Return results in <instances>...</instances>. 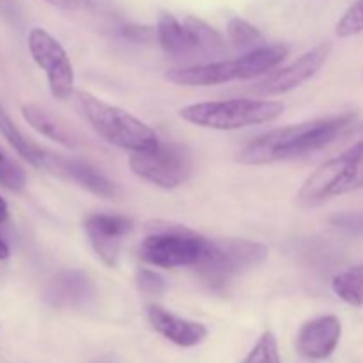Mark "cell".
<instances>
[{
  "mask_svg": "<svg viewBox=\"0 0 363 363\" xmlns=\"http://www.w3.org/2000/svg\"><path fill=\"white\" fill-rule=\"evenodd\" d=\"M156 38L170 57H191L195 53H222L223 39L199 18L188 16L181 23L174 14L160 13Z\"/></svg>",
  "mask_w": 363,
  "mask_h": 363,
  "instance_id": "9",
  "label": "cell"
},
{
  "mask_svg": "<svg viewBox=\"0 0 363 363\" xmlns=\"http://www.w3.org/2000/svg\"><path fill=\"white\" fill-rule=\"evenodd\" d=\"M354 119L357 112H342L307 123L277 128L248 142L238 152V162L243 165H269L318 151L335 140L354 123Z\"/></svg>",
  "mask_w": 363,
  "mask_h": 363,
  "instance_id": "1",
  "label": "cell"
},
{
  "mask_svg": "<svg viewBox=\"0 0 363 363\" xmlns=\"http://www.w3.org/2000/svg\"><path fill=\"white\" fill-rule=\"evenodd\" d=\"M227 35L236 48L247 50V52L264 46V38H262L261 30L243 18H233L227 23Z\"/></svg>",
  "mask_w": 363,
  "mask_h": 363,
  "instance_id": "20",
  "label": "cell"
},
{
  "mask_svg": "<svg viewBox=\"0 0 363 363\" xmlns=\"http://www.w3.org/2000/svg\"><path fill=\"white\" fill-rule=\"evenodd\" d=\"M138 287L144 291L145 294H152V296H160L165 293L167 280L163 279L160 273L152 272V269H140L138 272Z\"/></svg>",
  "mask_w": 363,
  "mask_h": 363,
  "instance_id": "24",
  "label": "cell"
},
{
  "mask_svg": "<svg viewBox=\"0 0 363 363\" xmlns=\"http://www.w3.org/2000/svg\"><path fill=\"white\" fill-rule=\"evenodd\" d=\"M21 116L43 137L50 138V140L57 142L60 145H66V147H77V135L59 117L50 113L43 106L34 105V103L23 105L21 106Z\"/></svg>",
  "mask_w": 363,
  "mask_h": 363,
  "instance_id": "17",
  "label": "cell"
},
{
  "mask_svg": "<svg viewBox=\"0 0 363 363\" xmlns=\"http://www.w3.org/2000/svg\"><path fill=\"white\" fill-rule=\"evenodd\" d=\"M77 106L92 130L124 151L147 152L158 147L160 138L156 131L144 121L137 119L126 110L101 101L89 92H74Z\"/></svg>",
  "mask_w": 363,
  "mask_h": 363,
  "instance_id": "3",
  "label": "cell"
},
{
  "mask_svg": "<svg viewBox=\"0 0 363 363\" xmlns=\"http://www.w3.org/2000/svg\"><path fill=\"white\" fill-rule=\"evenodd\" d=\"M45 300L55 308L82 311L96 300V287L91 277L82 269H64L48 282Z\"/></svg>",
  "mask_w": 363,
  "mask_h": 363,
  "instance_id": "14",
  "label": "cell"
},
{
  "mask_svg": "<svg viewBox=\"0 0 363 363\" xmlns=\"http://www.w3.org/2000/svg\"><path fill=\"white\" fill-rule=\"evenodd\" d=\"M145 315L156 333L179 347H194L208 337V328L202 323L179 318L160 305H149Z\"/></svg>",
  "mask_w": 363,
  "mask_h": 363,
  "instance_id": "16",
  "label": "cell"
},
{
  "mask_svg": "<svg viewBox=\"0 0 363 363\" xmlns=\"http://www.w3.org/2000/svg\"><path fill=\"white\" fill-rule=\"evenodd\" d=\"M0 133L6 137V140L13 145L14 151L21 156L23 160H27L30 165L43 169V163H45V155L46 152L43 149H39L38 145L32 144L28 138H25V135L21 133L16 128V124L13 123L9 116H7L6 110L0 105Z\"/></svg>",
  "mask_w": 363,
  "mask_h": 363,
  "instance_id": "18",
  "label": "cell"
},
{
  "mask_svg": "<svg viewBox=\"0 0 363 363\" xmlns=\"http://www.w3.org/2000/svg\"><path fill=\"white\" fill-rule=\"evenodd\" d=\"M335 32L339 38H351L363 32V0H357L337 23Z\"/></svg>",
  "mask_w": 363,
  "mask_h": 363,
  "instance_id": "22",
  "label": "cell"
},
{
  "mask_svg": "<svg viewBox=\"0 0 363 363\" xmlns=\"http://www.w3.org/2000/svg\"><path fill=\"white\" fill-rule=\"evenodd\" d=\"M284 103L275 99H222L186 105L179 110L181 119L208 130H241L268 124L284 113Z\"/></svg>",
  "mask_w": 363,
  "mask_h": 363,
  "instance_id": "4",
  "label": "cell"
},
{
  "mask_svg": "<svg viewBox=\"0 0 363 363\" xmlns=\"http://www.w3.org/2000/svg\"><path fill=\"white\" fill-rule=\"evenodd\" d=\"M268 255V247L257 241L218 238L209 240L208 254L194 268L209 289L222 293L236 277L261 266Z\"/></svg>",
  "mask_w": 363,
  "mask_h": 363,
  "instance_id": "6",
  "label": "cell"
},
{
  "mask_svg": "<svg viewBox=\"0 0 363 363\" xmlns=\"http://www.w3.org/2000/svg\"><path fill=\"white\" fill-rule=\"evenodd\" d=\"M84 225L96 255L106 266L113 268L119 261L123 238L133 229V222L126 216L98 213L87 216Z\"/></svg>",
  "mask_w": 363,
  "mask_h": 363,
  "instance_id": "12",
  "label": "cell"
},
{
  "mask_svg": "<svg viewBox=\"0 0 363 363\" xmlns=\"http://www.w3.org/2000/svg\"><path fill=\"white\" fill-rule=\"evenodd\" d=\"M241 363H280L279 346L272 332H264Z\"/></svg>",
  "mask_w": 363,
  "mask_h": 363,
  "instance_id": "21",
  "label": "cell"
},
{
  "mask_svg": "<svg viewBox=\"0 0 363 363\" xmlns=\"http://www.w3.org/2000/svg\"><path fill=\"white\" fill-rule=\"evenodd\" d=\"M130 169L135 176L155 186L174 190L194 174V155L184 144L160 142L152 151L131 155Z\"/></svg>",
  "mask_w": 363,
  "mask_h": 363,
  "instance_id": "8",
  "label": "cell"
},
{
  "mask_svg": "<svg viewBox=\"0 0 363 363\" xmlns=\"http://www.w3.org/2000/svg\"><path fill=\"white\" fill-rule=\"evenodd\" d=\"M0 14L11 25H21V11L18 0H0Z\"/></svg>",
  "mask_w": 363,
  "mask_h": 363,
  "instance_id": "25",
  "label": "cell"
},
{
  "mask_svg": "<svg viewBox=\"0 0 363 363\" xmlns=\"http://www.w3.org/2000/svg\"><path fill=\"white\" fill-rule=\"evenodd\" d=\"M209 240L184 227H156L145 236L138 248V255L156 268H183L197 266L208 254Z\"/></svg>",
  "mask_w": 363,
  "mask_h": 363,
  "instance_id": "7",
  "label": "cell"
},
{
  "mask_svg": "<svg viewBox=\"0 0 363 363\" xmlns=\"http://www.w3.org/2000/svg\"><path fill=\"white\" fill-rule=\"evenodd\" d=\"M9 245L6 243V241L2 240V238H0V261H4V259H7L9 257Z\"/></svg>",
  "mask_w": 363,
  "mask_h": 363,
  "instance_id": "29",
  "label": "cell"
},
{
  "mask_svg": "<svg viewBox=\"0 0 363 363\" xmlns=\"http://www.w3.org/2000/svg\"><path fill=\"white\" fill-rule=\"evenodd\" d=\"M330 53H332V43H321V45L314 46L311 52L298 57L289 66L272 71L264 80L255 84L252 91L259 96H277L293 91V89L300 87L301 84L311 80L321 69L323 64L328 60Z\"/></svg>",
  "mask_w": 363,
  "mask_h": 363,
  "instance_id": "11",
  "label": "cell"
},
{
  "mask_svg": "<svg viewBox=\"0 0 363 363\" xmlns=\"http://www.w3.org/2000/svg\"><path fill=\"white\" fill-rule=\"evenodd\" d=\"M342 335V323L337 315H321L301 326L296 337L298 353L308 360L332 357Z\"/></svg>",
  "mask_w": 363,
  "mask_h": 363,
  "instance_id": "15",
  "label": "cell"
},
{
  "mask_svg": "<svg viewBox=\"0 0 363 363\" xmlns=\"http://www.w3.org/2000/svg\"><path fill=\"white\" fill-rule=\"evenodd\" d=\"M27 43L34 62L45 71L53 98L66 101L74 96V69L64 46L45 28H32Z\"/></svg>",
  "mask_w": 363,
  "mask_h": 363,
  "instance_id": "10",
  "label": "cell"
},
{
  "mask_svg": "<svg viewBox=\"0 0 363 363\" xmlns=\"http://www.w3.org/2000/svg\"><path fill=\"white\" fill-rule=\"evenodd\" d=\"M121 34L124 35L126 39H130V41H145V39L151 38V30H149L147 27H137V25H128V27L123 28V32Z\"/></svg>",
  "mask_w": 363,
  "mask_h": 363,
  "instance_id": "26",
  "label": "cell"
},
{
  "mask_svg": "<svg viewBox=\"0 0 363 363\" xmlns=\"http://www.w3.org/2000/svg\"><path fill=\"white\" fill-rule=\"evenodd\" d=\"M46 4L53 7H59L64 11H74L78 9V0H45Z\"/></svg>",
  "mask_w": 363,
  "mask_h": 363,
  "instance_id": "27",
  "label": "cell"
},
{
  "mask_svg": "<svg viewBox=\"0 0 363 363\" xmlns=\"http://www.w3.org/2000/svg\"><path fill=\"white\" fill-rule=\"evenodd\" d=\"M98 363H108V362H98Z\"/></svg>",
  "mask_w": 363,
  "mask_h": 363,
  "instance_id": "30",
  "label": "cell"
},
{
  "mask_svg": "<svg viewBox=\"0 0 363 363\" xmlns=\"http://www.w3.org/2000/svg\"><path fill=\"white\" fill-rule=\"evenodd\" d=\"M360 188H363V140L319 165L298 190L296 204L303 209L318 208Z\"/></svg>",
  "mask_w": 363,
  "mask_h": 363,
  "instance_id": "5",
  "label": "cell"
},
{
  "mask_svg": "<svg viewBox=\"0 0 363 363\" xmlns=\"http://www.w3.org/2000/svg\"><path fill=\"white\" fill-rule=\"evenodd\" d=\"M43 169L50 170V172H53L59 177H64V179L73 181L78 186L85 188V190L98 195V197L116 199L119 195V188H117L113 181H110L105 174L99 172L94 165L82 162V160L64 158L60 155L46 152Z\"/></svg>",
  "mask_w": 363,
  "mask_h": 363,
  "instance_id": "13",
  "label": "cell"
},
{
  "mask_svg": "<svg viewBox=\"0 0 363 363\" xmlns=\"http://www.w3.org/2000/svg\"><path fill=\"white\" fill-rule=\"evenodd\" d=\"M7 218H9V208H7L6 199L0 197V225H2V223H6Z\"/></svg>",
  "mask_w": 363,
  "mask_h": 363,
  "instance_id": "28",
  "label": "cell"
},
{
  "mask_svg": "<svg viewBox=\"0 0 363 363\" xmlns=\"http://www.w3.org/2000/svg\"><path fill=\"white\" fill-rule=\"evenodd\" d=\"M287 46L264 45L233 60L197 64V66L176 67L167 73V80L186 87H208V85L229 84L234 80H252L261 74H269L287 57Z\"/></svg>",
  "mask_w": 363,
  "mask_h": 363,
  "instance_id": "2",
  "label": "cell"
},
{
  "mask_svg": "<svg viewBox=\"0 0 363 363\" xmlns=\"http://www.w3.org/2000/svg\"><path fill=\"white\" fill-rule=\"evenodd\" d=\"M27 183L23 169L0 151V184L13 191H21Z\"/></svg>",
  "mask_w": 363,
  "mask_h": 363,
  "instance_id": "23",
  "label": "cell"
},
{
  "mask_svg": "<svg viewBox=\"0 0 363 363\" xmlns=\"http://www.w3.org/2000/svg\"><path fill=\"white\" fill-rule=\"evenodd\" d=\"M333 293L353 307H362L363 305V262L353 266L347 272L339 273L332 280Z\"/></svg>",
  "mask_w": 363,
  "mask_h": 363,
  "instance_id": "19",
  "label": "cell"
}]
</instances>
